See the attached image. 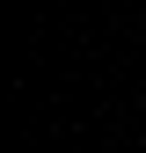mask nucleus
I'll list each match as a JSON object with an SVG mask.
<instances>
[{
	"mask_svg": "<svg viewBox=\"0 0 146 153\" xmlns=\"http://www.w3.org/2000/svg\"><path fill=\"white\" fill-rule=\"evenodd\" d=\"M139 15H146V7H139Z\"/></svg>",
	"mask_w": 146,
	"mask_h": 153,
	"instance_id": "1",
	"label": "nucleus"
}]
</instances>
